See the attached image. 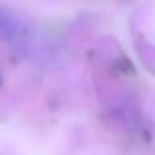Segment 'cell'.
<instances>
[{
	"label": "cell",
	"mask_w": 155,
	"mask_h": 155,
	"mask_svg": "<svg viewBox=\"0 0 155 155\" xmlns=\"http://www.w3.org/2000/svg\"><path fill=\"white\" fill-rule=\"evenodd\" d=\"M0 41L8 43L16 51H26L30 47V28L6 6H0Z\"/></svg>",
	"instance_id": "obj_1"
}]
</instances>
